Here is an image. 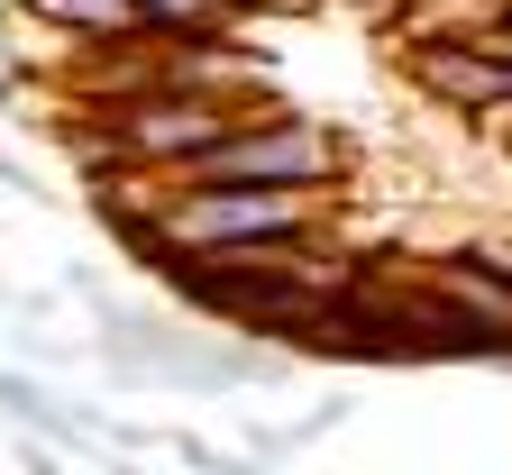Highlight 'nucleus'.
<instances>
[{
  "instance_id": "obj_2",
  "label": "nucleus",
  "mask_w": 512,
  "mask_h": 475,
  "mask_svg": "<svg viewBox=\"0 0 512 475\" xmlns=\"http://www.w3.org/2000/svg\"><path fill=\"white\" fill-rule=\"evenodd\" d=\"M339 174H348V138L320 128L311 110H275V101H256L192 165V183H275V192H339Z\"/></svg>"
},
{
  "instance_id": "obj_1",
  "label": "nucleus",
  "mask_w": 512,
  "mask_h": 475,
  "mask_svg": "<svg viewBox=\"0 0 512 475\" xmlns=\"http://www.w3.org/2000/svg\"><path fill=\"white\" fill-rule=\"evenodd\" d=\"M101 110V165H147V174H192L229 128L256 110V101H238V92H202V83H165L156 64L128 92H110V101H92Z\"/></svg>"
},
{
  "instance_id": "obj_5",
  "label": "nucleus",
  "mask_w": 512,
  "mask_h": 475,
  "mask_svg": "<svg viewBox=\"0 0 512 475\" xmlns=\"http://www.w3.org/2000/svg\"><path fill=\"white\" fill-rule=\"evenodd\" d=\"M503 28H512V0H503Z\"/></svg>"
},
{
  "instance_id": "obj_4",
  "label": "nucleus",
  "mask_w": 512,
  "mask_h": 475,
  "mask_svg": "<svg viewBox=\"0 0 512 475\" xmlns=\"http://www.w3.org/2000/svg\"><path fill=\"white\" fill-rule=\"evenodd\" d=\"M485 247H494V256H503V275H512V238H485Z\"/></svg>"
},
{
  "instance_id": "obj_3",
  "label": "nucleus",
  "mask_w": 512,
  "mask_h": 475,
  "mask_svg": "<svg viewBox=\"0 0 512 475\" xmlns=\"http://www.w3.org/2000/svg\"><path fill=\"white\" fill-rule=\"evenodd\" d=\"M19 19H37L46 37H74V55L138 46L147 37V10H138V0H19Z\"/></svg>"
}]
</instances>
